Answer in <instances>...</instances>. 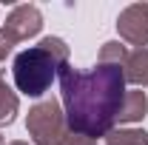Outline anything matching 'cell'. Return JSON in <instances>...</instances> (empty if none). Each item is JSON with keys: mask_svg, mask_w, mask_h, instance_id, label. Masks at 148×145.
Here are the masks:
<instances>
[{"mask_svg": "<svg viewBox=\"0 0 148 145\" xmlns=\"http://www.w3.org/2000/svg\"><path fill=\"white\" fill-rule=\"evenodd\" d=\"M60 103L69 131L86 140H100L117 125V114L125 100V71L120 63H97L83 71L66 63L60 74Z\"/></svg>", "mask_w": 148, "mask_h": 145, "instance_id": "cell-1", "label": "cell"}, {"mask_svg": "<svg viewBox=\"0 0 148 145\" xmlns=\"http://www.w3.org/2000/svg\"><path fill=\"white\" fill-rule=\"evenodd\" d=\"M69 63V46L63 37H43L37 46L23 49L12 63V77L17 91L26 97H43Z\"/></svg>", "mask_w": 148, "mask_h": 145, "instance_id": "cell-2", "label": "cell"}, {"mask_svg": "<svg viewBox=\"0 0 148 145\" xmlns=\"http://www.w3.org/2000/svg\"><path fill=\"white\" fill-rule=\"evenodd\" d=\"M26 131L34 140V145H69V140H71V131H69V122H66L63 105L57 103L54 97L29 108Z\"/></svg>", "mask_w": 148, "mask_h": 145, "instance_id": "cell-3", "label": "cell"}, {"mask_svg": "<svg viewBox=\"0 0 148 145\" xmlns=\"http://www.w3.org/2000/svg\"><path fill=\"white\" fill-rule=\"evenodd\" d=\"M40 29H43V14L37 6H32V3L14 6L12 14L6 17V23L0 26V60H6L12 54V49L17 43L40 34Z\"/></svg>", "mask_w": 148, "mask_h": 145, "instance_id": "cell-4", "label": "cell"}, {"mask_svg": "<svg viewBox=\"0 0 148 145\" xmlns=\"http://www.w3.org/2000/svg\"><path fill=\"white\" fill-rule=\"evenodd\" d=\"M117 31L120 37L137 46H148V3H131L117 17Z\"/></svg>", "mask_w": 148, "mask_h": 145, "instance_id": "cell-5", "label": "cell"}, {"mask_svg": "<svg viewBox=\"0 0 148 145\" xmlns=\"http://www.w3.org/2000/svg\"><path fill=\"white\" fill-rule=\"evenodd\" d=\"M123 71H125V83H131L134 88H145L148 85V46L131 49L125 54Z\"/></svg>", "mask_w": 148, "mask_h": 145, "instance_id": "cell-6", "label": "cell"}, {"mask_svg": "<svg viewBox=\"0 0 148 145\" xmlns=\"http://www.w3.org/2000/svg\"><path fill=\"white\" fill-rule=\"evenodd\" d=\"M148 111V97L143 88H131L125 91V100H123V108L117 114V122L120 125H128V122H140Z\"/></svg>", "mask_w": 148, "mask_h": 145, "instance_id": "cell-7", "label": "cell"}, {"mask_svg": "<svg viewBox=\"0 0 148 145\" xmlns=\"http://www.w3.org/2000/svg\"><path fill=\"white\" fill-rule=\"evenodd\" d=\"M17 108H20L17 94L9 88L6 77H3V71H0V125H12L14 117H17Z\"/></svg>", "mask_w": 148, "mask_h": 145, "instance_id": "cell-8", "label": "cell"}, {"mask_svg": "<svg viewBox=\"0 0 148 145\" xmlns=\"http://www.w3.org/2000/svg\"><path fill=\"white\" fill-rule=\"evenodd\" d=\"M106 145H148V131L143 128H111Z\"/></svg>", "mask_w": 148, "mask_h": 145, "instance_id": "cell-9", "label": "cell"}, {"mask_svg": "<svg viewBox=\"0 0 148 145\" xmlns=\"http://www.w3.org/2000/svg\"><path fill=\"white\" fill-rule=\"evenodd\" d=\"M69 145H97V142H94V140H86V137H77V134H71Z\"/></svg>", "mask_w": 148, "mask_h": 145, "instance_id": "cell-10", "label": "cell"}, {"mask_svg": "<svg viewBox=\"0 0 148 145\" xmlns=\"http://www.w3.org/2000/svg\"><path fill=\"white\" fill-rule=\"evenodd\" d=\"M9 145H29V142H23V140H14V142H9Z\"/></svg>", "mask_w": 148, "mask_h": 145, "instance_id": "cell-11", "label": "cell"}, {"mask_svg": "<svg viewBox=\"0 0 148 145\" xmlns=\"http://www.w3.org/2000/svg\"><path fill=\"white\" fill-rule=\"evenodd\" d=\"M0 145H6V142H3V137H0Z\"/></svg>", "mask_w": 148, "mask_h": 145, "instance_id": "cell-12", "label": "cell"}]
</instances>
